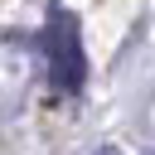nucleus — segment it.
I'll use <instances>...</instances> for the list:
<instances>
[{
	"mask_svg": "<svg viewBox=\"0 0 155 155\" xmlns=\"http://www.w3.org/2000/svg\"><path fill=\"white\" fill-rule=\"evenodd\" d=\"M44 58H48V82L53 92L63 97H78L82 92V78H87V58H82V39H78V19L73 10L63 5H48V24H44Z\"/></svg>",
	"mask_w": 155,
	"mask_h": 155,
	"instance_id": "1",
	"label": "nucleus"
},
{
	"mask_svg": "<svg viewBox=\"0 0 155 155\" xmlns=\"http://www.w3.org/2000/svg\"><path fill=\"white\" fill-rule=\"evenodd\" d=\"M97 155H121V150H116V145H107V150H97Z\"/></svg>",
	"mask_w": 155,
	"mask_h": 155,
	"instance_id": "2",
	"label": "nucleus"
}]
</instances>
